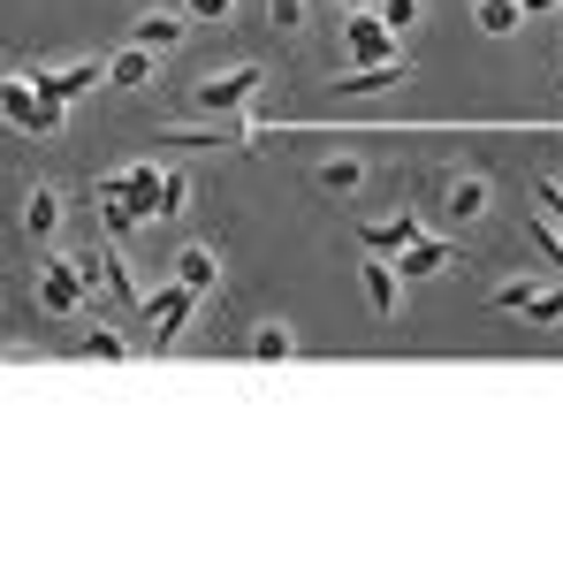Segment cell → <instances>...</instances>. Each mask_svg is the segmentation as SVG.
<instances>
[{
	"instance_id": "6da1fadb",
	"label": "cell",
	"mask_w": 563,
	"mask_h": 563,
	"mask_svg": "<svg viewBox=\"0 0 563 563\" xmlns=\"http://www.w3.org/2000/svg\"><path fill=\"white\" fill-rule=\"evenodd\" d=\"M92 289H99V275L85 260H46V267H38V312H46V320H77Z\"/></svg>"
},
{
	"instance_id": "7a4b0ae2",
	"label": "cell",
	"mask_w": 563,
	"mask_h": 563,
	"mask_svg": "<svg viewBox=\"0 0 563 563\" xmlns=\"http://www.w3.org/2000/svg\"><path fill=\"white\" fill-rule=\"evenodd\" d=\"M137 312H145V328H153V351H168V343L190 328V312H198V289H184V282L168 275L161 289H145V297H137Z\"/></svg>"
},
{
	"instance_id": "3957f363",
	"label": "cell",
	"mask_w": 563,
	"mask_h": 563,
	"mask_svg": "<svg viewBox=\"0 0 563 563\" xmlns=\"http://www.w3.org/2000/svg\"><path fill=\"white\" fill-rule=\"evenodd\" d=\"M495 312H518V320H533V328H556L563 320V275L556 282H503V289H495Z\"/></svg>"
},
{
	"instance_id": "277c9868",
	"label": "cell",
	"mask_w": 563,
	"mask_h": 563,
	"mask_svg": "<svg viewBox=\"0 0 563 563\" xmlns=\"http://www.w3.org/2000/svg\"><path fill=\"white\" fill-rule=\"evenodd\" d=\"M0 114H8L15 130H31V137H54V130H62V99H46L38 85H15V77H8V99H0Z\"/></svg>"
},
{
	"instance_id": "5b68a950",
	"label": "cell",
	"mask_w": 563,
	"mask_h": 563,
	"mask_svg": "<svg viewBox=\"0 0 563 563\" xmlns=\"http://www.w3.org/2000/svg\"><path fill=\"white\" fill-rule=\"evenodd\" d=\"M267 85V69L260 62H244V69H229V77H198V114H229V107H244V99Z\"/></svg>"
},
{
	"instance_id": "8992f818",
	"label": "cell",
	"mask_w": 563,
	"mask_h": 563,
	"mask_svg": "<svg viewBox=\"0 0 563 563\" xmlns=\"http://www.w3.org/2000/svg\"><path fill=\"white\" fill-rule=\"evenodd\" d=\"M388 267H396V275H411V282L450 275V267H457V244H450V236H427V229H419V236H411V244H404V252H396Z\"/></svg>"
},
{
	"instance_id": "52a82bcc",
	"label": "cell",
	"mask_w": 563,
	"mask_h": 563,
	"mask_svg": "<svg viewBox=\"0 0 563 563\" xmlns=\"http://www.w3.org/2000/svg\"><path fill=\"white\" fill-rule=\"evenodd\" d=\"M343 46H351V62H358V69H374V62L396 54V31H388L380 15H351V23H343Z\"/></svg>"
},
{
	"instance_id": "ba28073f",
	"label": "cell",
	"mask_w": 563,
	"mask_h": 563,
	"mask_svg": "<svg viewBox=\"0 0 563 563\" xmlns=\"http://www.w3.org/2000/svg\"><path fill=\"white\" fill-rule=\"evenodd\" d=\"M31 85H38L46 99H62V107H69V99H85L92 85H107V62H77V69H38Z\"/></svg>"
},
{
	"instance_id": "9c48e42d",
	"label": "cell",
	"mask_w": 563,
	"mask_h": 563,
	"mask_svg": "<svg viewBox=\"0 0 563 563\" xmlns=\"http://www.w3.org/2000/svg\"><path fill=\"white\" fill-rule=\"evenodd\" d=\"M419 229H427L419 213H396V221H366V229H358V244H366V252H380V260H396Z\"/></svg>"
},
{
	"instance_id": "30bf717a",
	"label": "cell",
	"mask_w": 563,
	"mask_h": 563,
	"mask_svg": "<svg viewBox=\"0 0 563 563\" xmlns=\"http://www.w3.org/2000/svg\"><path fill=\"white\" fill-rule=\"evenodd\" d=\"M358 282H366V305H374V312H396V305H404V275H396V267H388L380 252H366Z\"/></svg>"
},
{
	"instance_id": "8fae6325",
	"label": "cell",
	"mask_w": 563,
	"mask_h": 563,
	"mask_svg": "<svg viewBox=\"0 0 563 563\" xmlns=\"http://www.w3.org/2000/svg\"><path fill=\"white\" fill-rule=\"evenodd\" d=\"M176 38H184V15H168V8H145L137 31H130V46H145V54H168Z\"/></svg>"
},
{
	"instance_id": "7c38bea8",
	"label": "cell",
	"mask_w": 563,
	"mask_h": 563,
	"mask_svg": "<svg viewBox=\"0 0 563 563\" xmlns=\"http://www.w3.org/2000/svg\"><path fill=\"white\" fill-rule=\"evenodd\" d=\"M54 229H62V190H31L23 198V236H38V244H54Z\"/></svg>"
},
{
	"instance_id": "4fadbf2b",
	"label": "cell",
	"mask_w": 563,
	"mask_h": 563,
	"mask_svg": "<svg viewBox=\"0 0 563 563\" xmlns=\"http://www.w3.org/2000/svg\"><path fill=\"white\" fill-rule=\"evenodd\" d=\"M487 176H450V190H442V206H450V221H479L487 213Z\"/></svg>"
},
{
	"instance_id": "5bb4252c",
	"label": "cell",
	"mask_w": 563,
	"mask_h": 563,
	"mask_svg": "<svg viewBox=\"0 0 563 563\" xmlns=\"http://www.w3.org/2000/svg\"><path fill=\"white\" fill-rule=\"evenodd\" d=\"M107 85H114V92H145V85H153V54H145V46H122V54L107 62Z\"/></svg>"
},
{
	"instance_id": "9a60e30c",
	"label": "cell",
	"mask_w": 563,
	"mask_h": 563,
	"mask_svg": "<svg viewBox=\"0 0 563 563\" xmlns=\"http://www.w3.org/2000/svg\"><path fill=\"white\" fill-rule=\"evenodd\" d=\"M92 275L107 282V289H114V297H130V305H137V297H145V282L130 275V260H122V244H114V236H107V252H99V260H92Z\"/></svg>"
},
{
	"instance_id": "2e32d148",
	"label": "cell",
	"mask_w": 563,
	"mask_h": 563,
	"mask_svg": "<svg viewBox=\"0 0 563 563\" xmlns=\"http://www.w3.org/2000/svg\"><path fill=\"white\" fill-rule=\"evenodd\" d=\"M213 275H221L213 244H184V252H176V282H184V289H198V297H206V289H213Z\"/></svg>"
},
{
	"instance_id": "e0dca14e",
	"label": "cell",
	"mask_w": 563,
	"mask_h": 563,
	"mask_svg": "<svg viewBox=\"0 0 563 563\" xmlns=\"http://www.w3.org/2000/svg\"><path fill=\"white\" fill-rule=\"evenodd\" d=\"M244 351H252V358H260V366H282V358H297V335H289V328H282V320H260V328H252V343H244Z\"/></svg>"
},
{
	"instance_id": "ac0fdd59",
	"label": "cell",
	"mask_w": 563,
	"mask_h": 563,
	"mask_svg": "<svg viewBox=\"0 0 563 563\" xmlns=\"http://www.w3.org/2000/svg\"><path fill=\"white\" fill-rule=\"evenodd\" d=\"M396 85H404V62L388 54V62H374V69H351L335 92H396Z\"/></svg>"
},
{
	"instance_id": "d6986e66",
	"label": "cell",
	"mask_w": 563,
	"mask_h": 563,
	"mask_svg": "<svg viewBox=\"0 0 563 563\" xmlns=\"http://www.w3.org/2000/svg\"><path fill=\"white\" fill-rule=\"evenodd\" d=\"M358 184H366V161H358V153H335V161H320V190H335V198H351Z\"/></svg>"
},
{
	"instance_id": "ffe728a7",
	"label": "cell",
	"mask_w": 563,
	"mask_h": 563,
	"mask_svg": "<svg viewBox=\"0 0 563 563\" xmlns=\"http://www.w3.org/2000/svg\"><path fill=\"white\" fill-rule=\"evenodd\" d=\"M99 221H107V236H114V244H130V236L145 229V213H137L130 198H99Z\"/></svg>"
},
{
	"instance_id": "44dd1931",
	"label": "cell",
	"mask_w": 563,
	"mask_h": 563,
	"mask_svg": "<svg viewBox=\"0 0 563 563\" xmlns=\"http://www.w3.org/2000/svg\"><path fill=\"white\" fill-rule=\"evenodd\" d=\"M472 15H479V31H495V38H510V31L526 23V8H518V0H472Z\"/></svg>"
},
{
	"instance_id": "7402d4cb",
	"label": "cell",
	"mask_w": 563,
	"mask_h": 563,
	"mask_svg": "<svg viewBox=\"0 0 563 563\" xmlns=\"http://www.w3.org/2000/svg\"><path fill=\"white\" fill-rule=\"evenodd\" d=\"M85 351L107 358V366H122V358H130V335H114V328H85Z\"/></svg>"
},
{
	"instance_id": "603a6c76",
	"label": "cell",
	"mask_w": 563,
	"mask_h": 563,
	"mask_svg": "<svg viewBox=\"0 0 563 563\" xmlns=\"http://www.w3.org/2000/svg\"><path fill=\"white\" fill-rule=\"evenodd\" d=\"M184 206H190V176L168 168V176H161V213H153V221H168V213H184Z\"/></svg>"
},
{
	"instance_id": "cb8c5ba5",
	"label": "cell",
	"mask_w": 563,
	"mask_h": 563,
	"mask_svg": "<svg viewBox=\"0 0 563 563\" xmlns=\"http://www.w3.org/2000/svg\"><path fill=\"white\" fill-rule=\"evenodd\" d=\"M267 23L275 31H305V0H267Z\"/></svg>"
},
{
	"instance_id": "d4e9b609",
	"label": "cell",
	"mask_w": 563,
	"mask_h": 563,
	"mask_svg": "<svg viewBox=\"0 0 563 563\" xmlns=\"http://www.w3.org/2000/svg\"><path fill=\"white\" fill-rule=\"evenodd\" d=\"M380 23H388V31H411V23H419V0H380Z\"/></svg>"
},
{
	"instance_id": "484cf974",
	"label": "cell",
	"mask_w": 563,
	"mask_h": 563,
	"mask_svg": "<svg viewBox=\"0 0 563 563\" xmlns=\"http://www.w3.org/2000/svg\"><path fill=\"white\" fill-rule=\"evenodd\" d=\"M190 15H198V23H221V15H229V0H190Z\"/></svg>"
},
{
	"instance_id": "4316f807",
	"label": "cell",
	"mask_w": 563,
	"mask_h": 563,
	"mask_svg": "<svg viewBox=\"0 0 563 563\" xmlns=\"http://www.w3.org/2000/svg\"><path fill=\"white\" fill-rule=\"evenodd\" d=\"M518 8H526V15H533V8H556V0H518Z\"/></svg>"
},
{
	"instance_id": "83f0119b",
	"label": "cell",
	"mask_w": 563,
	"mask_h": 563,
	"mask_svg": "<svg viewBox=\"0 0 563 563\" xmlns=\"http://www.w3.org/2000/svg\"><path fill=\"white\" fill-rule=\"evenodd\" d=\"M0 99H8V69H0Z\"/></svg>"
}]
</instances>
